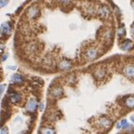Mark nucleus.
Wrapping results in <instances>:
<instances>
[{
  "label": "nucleus",
  "instance_id": "obj_15",
  "mask_svg": "<svg viewBox=\"0 0 134 134\" xmlns=\"http://www.w3.org/2000/svg\"><path fill=\"white\" fill-rule=\"evenodd\" d=\"M54 130L52 129H48V128H45L42 129L41 130V134H54Z\"/></svg>",
  "mask_w": 134,
  "mask_h": 134
},
{
  "label": "nucleus",
  "instance_id": "obj_22",
  "mask_svg": "<svg viewBox=\"0 0 134 134\" xmlns=\"http://www.w3.org/2000/svg\"><path fill=\"white\" fill-rule=\"evenodd\" d=\"M8 54H5L4 56L2 57V61H3V62H5V61H6V59L8 58Z\"/></svg>",
  "mask_w": 134,
  "mask_h": 134
},
{
  "label": "nucleus",
  "instance_id": "obj_5",
  "mask_svg": "<svg viewBox=\"0 0 134 134\" xmlns=\"http://www.w3.org/2000/svg\"><path fill=\"white\" fill-rule=\"evenodd\" d=\"M86 56L88 57V59H90V60H94V59H96L97 56H98V51H97L96 48H90V49L87 51Z\"/></svg>",
  "mask_w": 134,
  "mask_h": 134
},
{
  "label": "nucleus",
  "instance_id": "obj_9",
  "mask_svg": "<svg viewBox=\"0 0 134 134\" xmlns=\"http://www.w3.org/2000/svg\"><path fill=\"white\" fill-rule=\"evenodd\" d=\"M59 68L61 70H68L71 68V63L68 61H63L60 64H59Z\"/></svg>",
  "mask_w": 134,
  "mask_h": 134
},
{
  "label": "nucleus",
  "instance_id": "obj_25",
  "mask_svg": "<svg viewBox=\"0 0 134 134\" xmlns=\"http://www.w3.org/2000/svg\"><path fill=\"white\" fill-rule=\"evenodd\" d=\"M130 119H131V120H132V122L134 123V115H132V116L130 117Z\"/></svg>",
  "mask_w": 134,
  "mask_h": 134
},
{
  "label": "nucleus",
  "instance_id": "obj_23",
  "mask_svg": "<svg viewBox=\"0 0 134 134\" xmlns=\"http://www.w3.org/2000/svg\"><path fill=\"white\" fill-rule=\"evenodd\" d=\"M8 69H10V70H15V69H16V67H14V66H8Z\"/></svg>",
  "mask_w": 134,
  "mask_h": 134
},
{
  "label": "nucleus",
  "instance_id": "obj_1",
  "mask_svg": "<svg viewBox=\"0 0 134 134\" xmlns=\"http://www.w3.org/2000/svg\"><path fill=\"white\" fill-rule=\"evenodd\" d=\"M38 14H39V8L36 6L29 8L27 11V17H29L30 19H35L38 16Z\"/></svg>",
  "mask_w": 134,
  "mask_h": 134
},
{
  "label": "nucleus",
  "instance_id": "obj_16",
  "mask_svg": "<svg viewBox=\"0 0 134 134\" xmlns=\"http://www.w3.org/2000/svg\"><path fill=\"white\" fill-rule=\"evenodd\" d=\"M125 28H120V29H118V36H120V37H121V36H123L124 35H125Z\"/></svg>",
  "mask_w": 134,
  "mask_h": 134
},
{
  "label": "nucleus",
  "instance_id": "obj_11",
  "mask_svg": "<svg viewBox=\"0 0 134 134\" xmlns=\"http://www.w3.org/2000/svg\"><path fill=\"white\" fill-rule=\"evenodd\" d=\"M99 124L102 127H103V128H109L111 126V121L109 119H107V118H102L100 120V122H99Z\"/></svg>",
  "mask_w": 134,
  "mask_h": 134
},
{
  "label": "nucleus",
  "instance_id": "obj_13",
  "mask_svg": "<svg viewBox=\"0 0 134 134\" xmlns=\"http://www.w3.org/2000/svg\"><path fill=\"white\" fill-rule=\"evenodd\" d=\"M105 75V71L103 69H98L96 72L94 73V75L96 76L97 78H102Z\"/></svg>",
  "mask_w": 134,
  "mask_h": 134
},
{
  "label": "nucleus",
  "instance_id": "obj_18",
  "mask_svg": "<svg viewBox=\"0 0 134 134\" xmlns=\"http://www.w3.org/2000/svg\"><path fill=\"white\" fill-rule=\"evenodd\" d=\"M8 0H1V1H0V7H1V8H4V7L8 4Z\"/></svg>",
  "mask_w": 134,
  "mask_h": 134
},
{
  "label": "nucleus",
  "instance_id": "obj_14",
  "mask_svg": "<svg viewBox=\"0 0 134 134\" xmlns=\"http://www.w3.org/2000/svg\"><path fill=\"white\" fill-rule=\"evenodd\" d=\"M100 16H103V17H106L107 15L109 14V10H108V8H106V7H103V8L100 9Z\"/></svg>",
  "mask_w": 134,
  "mask_h": 134
},
{
  "label": "nucleus",
  "instance_id": "obj_2",
  "mask_svg": "<svg viewBox=\"0 0 134 134\" xmlns=\"http://www.w3.org/2000/svg\"><path fill=\"white\" fill-rule=\"evenodd\" d=\"M124 75L129 78L134 77V65H128L123 70Z\"/></svg>",
  "mask_w": 134,
  "mask_h": 134
},
{
  "label": "nucleus",
  "instance_id": "obj_4",
  "mask_svg": "<svg viewBox=\"0 0 134 134\" xmlns=\"http://www.w3.org/2000/svg\"><path fill=\"white\" fill-rule=\"evenodd\" d=\"M36 109V102L35 99H31V100H29V102H28V103L26 104V110H27L28 112H34L35 110Z\"/></svg>",
  "mask_w": 134,
  "mask_h": 134
},
{
  "label": "nucleus",
  "instance_id": "obj_12",
  "mask_svg": "<svg viewBox=\"0 0 134 134\" xmlns=\"http://www.w3.org/2000/svg\"><path fill=\"white\" fill-rule=\"evenodd\" d=\"M125 104L129 108H134V97H130V98L127 99L125 102Z\"/></svg>",
  "mask_w": 134,
  "mask_h": 134
},
{
  "label": "nucleus",
  "instance_id": "obj_24",
  "mask_svg": "<svg viewBox=\"0 0 134 134\" xmlns=\"http://www.w3.org/2000/svg\"><path fill=\"white\" fill-rule=\"evenodd\" d=\"M116 128H117V129H119V128H122V127H121V124H120V123L116 124Z\"/></svg>",
  "mask_w": 134,
  "mask_h": 134
},
{
  "label": "nucleus",
  "instance_id": "obj_20",
  "mask_svg": "<svg viewBox=\"0 0 134 134\" xmlns=\"http://www.w3.org/2000/svg\"><path fill=\"white\" fill-rule=\"evenodd\" d=\"M60 3H63V4H67V3L70 2V0H59Z\"/></svg>",
  "mask_w": 134,
  "mask_h": 134
},
{
  "label": "nucleus",
  "instance_id": "obj_10",
  "mask_svg": "<svg viewBox=\"0 0 134 134\" xmlns=\"http://www.w3.org/2000/svg\"><path fill=\"white\" fill-rule=\"evenodd\" d=\"M51 95H52L54 98H59V97H61L63 95V90L60 88H55L52 90L51 91Z\"/></svg>",
  "mask_w": 134,
  "mask_h": 134
},
{
  "label": "nucleus",
  "instance_id": "obj_21",
  "mask_svg": "<svg viewBox=\"0 0 134 134\" xmlns=\"http://www.w3.org/2000/svg\"><path fill=\"white\" fill-rule=\"evenodd\" d=\"M5 85H1V88H0V93H1V94H2L3 92H4V90H5Z\"/></svg>",
  "mask_w": 134,
  "mask_h": 134
},
{
  "label": "nucleus",
  "instance_id": "obj_8",
  "mask_svg": "<svg viewBox=\"0 0 134 134\" xmlns=\"http://www.w3.org/2000/svg\"><path fill=\"white\" fill-rule=\"evenodd\" d=\"M8 97H9V100L12 103H18L20 102V99H21L20 95L17 93H9Z\"/></svg>",
  "mask_w": 134,
  "mask_h": 134
},
{
  "label": "nucleus",
  "instance_id": "obj_27",
  "mask_svg": "<svg viewBox=\"0 0 134 134\" xmlns=\"http://www.w3.org/2000/svg\"><path fill=\"white\" fill-rule=\"evenodd\" d=\"M131 31H132V34H133V36H134V26H133V27H132Z\"/></svg>",
  "mask_w": 134,
  "mask_h": 134
},
{
  "label": "nucleus",
  "instance_id": "obj_7",
  "mask_svg": "<svg viewBox=\"0 0 134 134\" xmlns=\"http://www.w3.org/2000/svg\"><path fill=\"white\" fill-rule=\"evenodd\" d=\"M131 48H132V42L130 39L125 40L121 45V49L123 50H130Z\"/></svg>",
  "mask_w": 134,
  "mask_h": 134
},
{
  "label": "nucleus",
  "instance_id": "obj_26",
  "mask_svg": "<svg viewBox=\"0 0 134 134\" xmlns=\"http://www.w3.org/2000/svg\"><path fill=\"white\" fill-rule=\"evenodd\" d=\"M42 109H43V104L41 103V104H40V110H42Z\"/></svg>",
  "mask_w": 134,
  "mask_h": 134
},
{
  "label": "nucleus",
  "instance_id": "obj_3",
  "mask_svg": "<svg viewBox=\"0 0 134 134\" xmlns=\"http://www.w3.org/2000/svg\"><path fill=\"white\" fill-rule=\"evenodd\" d=\"M11 33V26L8 23H4L1 24V34L4 36H8Z\"/></svg>",
  "mask_w": 134,
  "mask_h": 134
},
{
  "label": "nucleus",
  "instance_id": "obj_17",
  "mask_svg": "<svg viewBox=\"0 0 134 134\" xmlns=\"http://www.w3.org/2000/svg\"><path fill=\"white\" fill-rule=\"evenodd\" d=\"M120 124H121V127L122 128H127V127H129V124H128V121L127 120H122L121 122H120Z\"/></svg>",
  "mask_w": 134,
  "mask_h": 134
},
{
  "label": "nucleus",
  "instance_id": "obj_6",
  "mask_svg": "<svg viewBox=\"0 0 134 134\" xmlns=\"http://www.w3.org/2000/svg\"><path fill=\"white\" fill-rule=\"evenodd\" d=\"M10 81L14 84H21L23 81V78L21 75H19V74H15V75H13L12 76H11Z\"/></svg>",
  "mask_w": 134,
  "mask_h": 134
},
{
  "label": "nucleus",
  "instance_id": "obj_19",
  "mask_svg": "<svg viewBox=\"0 0 134 134\" xmlns=\"http://www.w3.org/2000/svg\"><path fill=\"white\" fill-rule=\"evenodd\" d=\"M7 133H8V129L7 128L1 129V134H7Z\"/></svg>",
  "mask_w": 134,
  "mask_h": 134
}]
</instances>
